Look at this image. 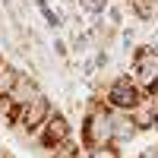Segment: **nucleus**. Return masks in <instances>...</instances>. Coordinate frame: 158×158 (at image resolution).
<instances>
[{
  "mask_svg": "<svg viewBox=\"0 0 158 158\" xmlns=\"http://www.w3.org/2000/svg\"><path fill=\"white\" fill-rule=\"evenodd\" d=\"M114 120H117V111H111L101 98H92V104L82 114V127H79V139H76L82 152L114 146Z\"/></svg>",
  "mask_w": 158,
  "mask_h": 158,
  "instance_id": "obj_1",
  "label": "nucleus"
},
{
  "mask_svg": "<svg viewBox=\"0 0 158 158\" xmlns=\"http://www.w3.org/2000/svg\"><path fill=\"white\" fill-rule=\"evenodd\" d=\"M142 98H146V92L130 76H114L111 82L104 85V92H101V101L108 104L111 111H117V114H130L133 108L142 104Z\"/></svg>",
  "mask_w": 158,
  "mask_h": 158,
  "instance_id": "obj_2",
  "label": "nucleus"
},
{
  "mask_svg": "<svg viewBox=\"0 0 158 158\" xmlns=\"http://www.w3.org/2000/svg\"><path fill=\"white\" fill-rule=\"evenodd\" d=\"M130 79L146 92V95H152L155 85H158V51L152 44H136L133 51H130Z\"/></svg>",
  "mask_w": 158,
  "mask_h": 158,
  "instance_id": "obj_3",
  "label": "nucleus"
},
{
  "mask_svg": "<svg viewBox=\"0 0 158 158\" xmlns=\"http://www.w3.org/2000/svg\"><path fill=\"white\" fill-rule=\"evenodd\" d=\"M54 114V104H51V98L44 95H35L32 101H25V104H19L16 108V127L22 130V133H29V136H35L38 130L44 127V120Z\"/></svg>",
  "mask_w": 158,
  "mask_h": 158,
  "instance_id": "obj_4",
  "label": "nucleus"
},
{
  "mask_svg": "<svg viewBox=\"0 0 158 158\" xmlns=\"http://www.w3.org/2000/svg\"><path fill=\"white\" fill-rule=\"evenodd\" d=\"M67 139H73V123H70V117L63 111H54L44 120V127L38 130V142H41V149L48 152V149H54L60 142H67Z\"/></svg>",
  "mask_w": 158,
  "mask_h": 158,
  "instance_id": "obj_5",
  "label": "nucleus"
},
{
  "mask_svg": "<svg viewBox=\"0 0 158 158\" xmlns=\"http://www.w3.org/2000/svg\"><path fill=\"white\" fill-rule=\"evenodd\" d=\"M35 95H41V85H38V79L35 76H19V82H16V89H13L10 92V104H13V108H19V104H25V101H32Z\"/></svg>",
  "mask_w": 158,
  "mask_h": 158,
  "instance_id": "obj_6",
  "label": "nucleus"
},
{
  "mask_svg": "<svg viewBox=\"0 0 158 158\" xmlns=\"http://www.w3.org/2000/svg\"><path fill=\"white\" fill-rule=\"evenodd\" d=\"M19 76H22V70L16 67V63H3L0 67V101H6L10 98V92L16 89V82H19Z\"/></svg>",
  "mask_w": 158,
  "mask_h": 158,
  "instance_id": "obj_7",
  "label": "nucleus"
},
{
  "mask_svg": "<svg viewBox=\"0 0 158 158\" xmlns=\"http://www.w3.org/2000/svg\"><path fill=\"white\" fill-rule=\"evenodd\" d=\"M79 155H82V146L76 142V136L54 146V149H48V158H79Z\"/></svg>",
  "mask_w": 158,
  "mask_h": 158,
  "instance_id": "obj_8",
  "label": "nucleus"
},
{
  "mask_svg": "<svg viewBox=\"0 0 158 158\" xmlns=\"http://www.w3.org/2000/svg\"><path fill=\"white\" fill-rule=\"evenodd\" d=\"M130 10H133V16L149 22L155 19V10H158V0H130Z\"/></svg>",
  "mask_w": 158,
  "mask_h": 158,
  "instance_id": "obj_9",
  "label": "nucleus"
},
{
  "mask_svg": "<svg viewBox=\"0 0 158 158\" xmlns=\"http://www.w3.org/2000/svg\"><path fill=\"white\" fill-rule=\"evenodd\" d=\"M79 10H82L85 16H101V13L108 10V0H79Z\"/></svg>",
  "mask_w": 158,
  "mask_h": 158,
  "instance_id": "obj_10",
  "label": "nucleus"
},
{
  "mask_svg": "<svg viewBox=\"0 0 158 158\" xmlns=\"http://www.w3.org/2000/svg\"><path fill=\"white\" fill-rule=\"evenodd\" d=\"M85 158H123V152H120V146H101V149L85 152Z\"/></svg>",
  "mask_w": 158,
  "mask_h": 158,
  "instance_id": "obj_11",
  "label": "nucleus"
},
{
  "mask_svg": "<svg viewBox=\"0 0 158 158\" xmlns=\"http://www.w3.org/2000/svg\"><path fill=\"white\" fill-rule=\"evenodd\" d=\"M35 6H38V13H41V16L48 19V25H51V29H57V25H60V16H54V10L48 6V0H35Z\"/></svg>",
  "mask_w": 158,
  "mask_h": 158,
  "instance_id": "obj_12",
  "label": "nucleus"
},
{
  "mask_svg": "<svg viewBox=\"0 0 158 158\" xmlns=\"http://www.w3.org/2000/svg\"><path fill=\"white\" fill-rule=\"evenodd\" d=\"M136 158H158V142H149L146 149H139V155Z\"/></svg>",
  "mask_w": 158,
  "mask_h": 158,
  "instance_id": "obj_13",
  "label": "nucleus"
},
{
  "mask_svg": "<svg viewBox=\"0 0 158 158\" xmlns=\"http://www.w3.org/2000/svg\"><path fill=\"white\" fill-rule=\"evenodd\" d=\"M54 54H57V57H67V54H70V48H67L63 38H57V41H54Z\"/></svg>",
  "mask_w": 158,
  "mask_h": 158,
  "instance_id": "obj_14",
  "label": "nucleus"
},
{
  "mask_svg": "<svg viewBox=\"0 0 158 158\" xmlns=\"http://www.w3.org/2000/svg\"><path fill=\"white\" fill-rule=\"evenodd\" d=\"M3 63H6V60H3V51H0V67H3Z\"/></svg>",
  "mask_w": 158,
  "mask_h": 158,
  "instance_id": "obj_15",
  "label": "nucleus"
},
{
  "mask_svg": "<svg viewBox=\"0 0 158 158\" xmlns=\"http://www.w3.org/2000/svg\"><path fill=\"white\" fill-rule=\"evenodd\" d=\"M152 95H155V98H158V85H155V92H152Z\"/></svg>",
  "mask_w": 158,
  "mask_h": 158,
  "instance_id": "obj_16",
  "label": "nucleus"
}]
</instances>
